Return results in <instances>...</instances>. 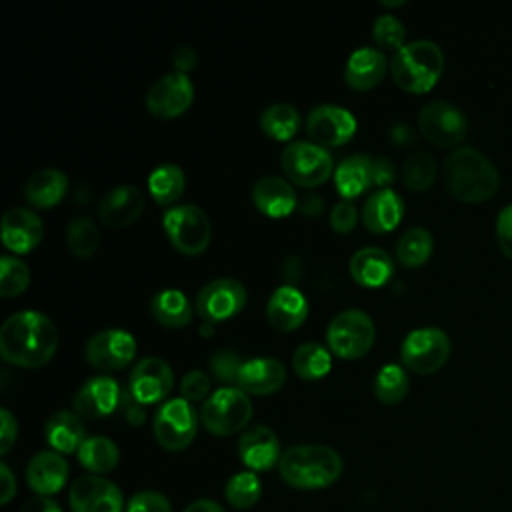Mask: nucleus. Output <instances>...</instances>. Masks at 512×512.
Returning <instances> with one entry per match:
<instances>
[{"label":"nucleus","instance_id":"nucleus-22","mask_svg":"<svg viewBox=\"0 0 512 512\" xmlns=\"http://www.w3.org/2000/svg\"><path fill=\"white\" fill-rule=\"evenodd\" d=\"M308 318V300L292 284L276 288L266 304V320L278 332H292Z\"/></svg>","mask_w":512,"mask_h":512},{"label":"nucleus","instance_id":"nucleus-49","mask_svg":"<svg viewBox=\"0 0 512 512\" xmlns=\"http://www.w3.org/2000/svg\"><path fill=\"white\" fill-rule=\"evenodd\" d=\"M0 420H2L0 454L6 456V454L10 452V448L14 446V442H16V436H18V422H16V418L12 416V412L6 410V408L0 410Z\"/></svg>","mask_w":512,"mask_h":512},{"label":"nucleus","instance_id":"nucleus-16","mask_svg":"<svg viewBox=\"0 0 512 512\" xmlns=\"http://www.w3.org/2000/svg\"><path fill=\"white\" fill-rule=\"evenodd\" d=\"M174 388V372L170 364L158 356L142 358L130 372L128 392L132 398L142 404H156L166 402V396Z\"/></svg>","mask_w":512,"mask_h":512},{"label":"nucleus","instance_id":"nucleus-32","mask_svg":"<svg viewBox=\"0 0 512 512\" xmlns=\"http://www.w3.org/2000/svg\"><path fill=\"white\" fill-rule=\"evenodd\" d=\"M150 314L164 328H184L192 320V304L182 290L166 288L150 300Z\"/></svg>","mask_w":512,"mask_h":512},{"label":"nucleus","instance_id":"nucleus-28","mask_svg":"<svg viewBox=\"0 0 512 512\" xmlns=\"http://www.w3.org/2000/svg\"><path fill=\"white\" fill-rule=\"evenodd\" d=\"M352 280L362 288H380L394 274V260L388 252L376 246H366L354 252L348 264Z\"/></svg>","mask_w":512,"mask_h":512},{"label":"nucleus","instance_id":"nucleus-29","mask_svg":"<svg viewBox=\"0 0 512 512\" xmlns=\"http://www.w3.org/2000/svg\"><path fill=\"white\" fill-rule=\"evenodd\" d=\"M44 438L48 446L58 454L78 452V448L86 440L82 418L70 410L54 412L44 424Z\"/></svg>","mask_w":512,"mask_h":512},{"label":"nucleus","instance_id":"nucleus-37","mask_svg":"<svg viewBox=\"0 0 512 512\" xmlns=\"http://www.w3.org/2000/svg\"><path fill=\"white\" fill-rule=\"evenodd\" d=\"M432 248V234L422 226H412L400 236L396 244V258L404 268H418L430 258Z\"/></svg>","mask_w":512,"mask_h":512},{"label":"nucleus","instance_id":"nucleus-45","mask_svg":"<svg viewBox=\"0 0 512 512\" xmlns=\"http://www.w3.org/2000/svg\"><path fill=\"white\" fill-rule=\"evenodd\" d=\"M180 394L184 400H188L190 404L200 402L206 398H210V378L204 370H190L184 374V378L180 380Z\"/></svg>","mask_w":512,"mask_h":512},{"label":"nucleus","instance_id":"nucleus-12","mask_svg":"<svg viewBox=\"0 0 512 512\" xmlns=\"http://www.w3.org/2000/svg\"><path fill=\"white\" fill-rule=\"evenodd\" d=\"M246 302H248V292L240 280L216 278L200 288V292L196 294L194 306L202 322L218 324L240 314Z\"/></svg>","mask_w":512,"mask_h":512},{"label":"nucleus","instance_id":"nucleus-11","mask_svg":"<svg viewBox=\"0 0 512 512\" xmlns=\"http://www.w3.org/2000/svg\"><path fill=\"white\" fill-rule=\"evenodd\" d=\"M418 130L430 144L450 148L464 140L468 120L456 104L448 100H432L418 112Z\"/></svg>","mask_w":512,"mask_h":512},{"label":"nucleus","instance_id":"nucleus-10","mask_svg":"<svg viewBox=\"0 0 512 512\" xmlns=\"http://www.w3.org/2000/svg\"><path fill=\"white\" fill-rule=\"evenodd\" d=\"M450 348V338L442 328L424 326L406 334L400 346V358L408 370L432 374L446 364Z\"/></svg>","mask_w":512,"mask_h":512},{"label":"nucleus","instance_id":"nucleus-57","mask_svg":"<svg viewBox=\"0 0 512 512\" xmlns=\"http://www.w3.org/2000/svg\"><path fill=\"white\" fill-rule=\"evenodd\" d=\"M390 136H392V140H394L398 146H406V144H410V142L414 140V132H412V128L406 126V124H396V126L392 128Z\"/></svg>","mask_w":512,"mask_h":512},{"label":"nucleus","instance_id":"nucleus-54","mask_svg":"<svg viewBox=\"0 0 512 512\" xmlns=\"http://www.w3.org/2000/svg\"><path fill=\"white\" fill-rule=\"evenodd\" d=\"M20 512H62V508L48 496H36L32 500H28Z\"/></svg>","mask_w":512,"mask_h":512},{"label":"nucleus","instance_id":"nucleus-52","mask_svg":"<svg viewBox=\"0 0 512 512\" xmlns=\"http://www.w3.org/2000/svg\"><path fill=\"white\" fill-rule=\"evenodd\" d=\"M0 478H2V496H0V502L2 506H6L14 494H16V478L12 474V470L8 468V464H0Z\"/></svg>","mask_w":512,"mask_h":512},{"label":"nucleus","instance_id":"nucleus-4","mask_svg":"<svg viewBox=\"0 0 512 512\" xmlns=\"http://www.w3.org/2000/svg\"><path fill=\"white\" fill-rule=\"evenodd\" d=\"M444 70L442 48L432 40H414L394 52L390 74L398 88L410 94H424L436 86Z\"/></svg>","mask_w":512,"mask_h":512},{"label":"nucleus","instance_id":"nucleus-6","mask_svg":"<svg viewBox=\"0 0 512 512\" xmlns=\"http://www.w3.org/2000/svg\"><path fill=\"white\" fill-rule=\"evenodd\" d=\"M376 340V326L362 310H344L336 314L326 328L328 350L342 360H358L366 356Z\"/></svg>","mask_w":512,"mask_h":512},{"label":"nucleus","instance_id":"nucleus-30","mask_svg":"<svg viewBox=\"0 0 512 512\" xmlns=\"http://www.w3.org/2000/svg\"><path fill=\"white\" fill-rule=\"evenodd\" d=\"M68 192V178L56 168H42L34 172L24 184V198L40 210L58 206Z\"/></svg>","mask_w":512,"mask_h":512},{"label":"nucleus","instance_id":"nucleus-44","mask_svg":"<svg viewBox=\"0 0 512 512\" xmlns=\"http://www.w3.org/2000/svg\"><path fill=\"white\" fill-rule=\"evenodd\" d=\"M242 364H244V360L232 350H218L208 360V366H210L212 374L220 382H226V384H238Z\"/></svg>","mask_w":512,"mask_h":512},{"label":"nucleus","instance_id":"nucleus-26","mask_svg":"<svg viewBox=\"0 0 512 512\" xmlns=\"http://www.w3.org/2000/svg\"><path fill=\"white\" fill-rule=\"evenodd\" d=\"M286 382V368L276 358L244 360L238 376V388L246 394L268 396L278 392Z\"/></svg>","mask_w":512,"mask_h":512},{"label":"nucleus","instance_id":"nucleus-24","mask_svg":"<svg viewBox=\"0 0 512 512\" xmlns=\"http://www.w3.org/2000/svg\"><path fill=\"white\" fill-rule=\"evenodd\" d=\"M252 202L268 218H284L298 208L292 184L280 176H262L252 186Z\"/></svg>","mask_w":512,"mask_h":512},{"label":"nucleus","instance_id":"nucleus-35","mask_svg":"<svg viewBox=\"0 0 512 512\" xmlns=\"http://www.w3.org/2000/svg\"><path fill=\"white\" fill-rule=\"evenodd\" d=\"M292 368L302 380H320L332 368V352L318 342H304L292 354Z\"/></svg>","mask_w":512,"mask_h":512},{"label":"nucleus","instance_id":"nucleus-7","mask_svg":"<svg viewBox=\"0 0 512 512\" xmlns=\"http://www.w3.org/2000/svg\"><path fill=\"white\" fill-rule=\"evenodd\" d=\"M252 412L254 408L246 392L234 386H224L212 392L202 404L200 422L214 436H232L248 426Z\"/></svg>","mask_w":512,"mask_h":512},{"label":"nucleus","instance_id":"nucleus-41","mask_svg":"<svg viewBox=\"0 0 512 512\" xmlns=\"http://www.w3.org/2000/svg\"><path fill=\"white\" fill-rule=\"evenodd\" d=\"M436 180V160L428 152H414L402 166V182L410 192H424Z\"/></svg>","mask_w":512,"mask_h":512},{"label":"nucleus","instance_id":"nucleus-39","mask_svg":"<svg viewBox=\"0 0 512 512\" xmlns=\"http://www.w3.org/2000/svg\"><path fill=\"white\" fill-rule=\"evenodd\" d=\"M408 386L410 380L406 370L398 364H386L378 370L374 378V396L382 404H398L406 398Z\"/></svg>","mask_w":512,"mask_h":512},{"label":"nucleus","instance_id":"nucleus-36","mask_svg":"<svg viewBox=\"0 0 512 512\" xmlns=\"http://www.w3.org/2000/svg\"><path fill=\"white\" fill-rule=\"evenodd\" d=\"M300 124H302L300 112L292 104H284V102L268 106L260 116L262 132L276 142H288L290 138H294Z\"/></svg>","mask_w":512,"mask_h":512},{"label":"nucleus","instance_id":"nucleus-5","mask_svg":"<svg viewBox=\"0 0 512 512\" xmlns=\"http://www.w3.org/2000/svg\"><path fill=\"white\" fill-rule=\"evenodd\" d=\"M162 228L172 248L184 256H200L212 238L208 214L196 204H178L164 212Z\"/></svg>","mask_w":512,"mask_h":512},{"label":"nucleus","instance_id":"nucleus-13","mask_svg":"<svg viewBox=\"0 0 512 512\" xmlns=\"http://www.w3.org/2000/svg\"><path fill=\"white\" fill-rule=\"evenodd\" d=\"M146 108L152 116L172 120L182 116L194 102V84L188 74L170 72L158 78L146 92Z\"/></svg>","mask_w":512,"mask_h":512},{"label":"nucleus","instance_id":"nucleus-17","mask_svg":"<svg viewBox=\"0 0 512 512\" xmlns=\"http://www.w3.org/2000/svg\"><path fill=\"white\" fill-rule=\"evenodd\" d=\"M68 502L72 512H122V490L108 478L84 474L74 480Z\"/></svg>","mask_w":512,"mask_h":512},{"label":"nucleus","instance_id":"nucleus-38","mask_svg":"<svg viewBox=\"0 0 512 512\" xmlns=\"http://www.w3.org/2000/svg\"><path fill=\"white\" fill-rule=\"evenodd\" d=\"M66 244L76 258H90L100 246V230L88 216H76L66 226Z\"/></svg>","mask_w":512,"mask_h":512},{"label":"nucleus","instance_id":"nucleus-21","mask_svg":"<svg viewBox=\"0 0 512 512\" xmlns=\"http://www.w3.org/2000/svg\"><path fill=\"white\" fill-rule=\"evenodd\" d=\"M44 236L40 216L28 208H10L2 218V242L14 254L32 252Z\"/></svg>","mask_w":512,"mask_h":512},{"label":"nucleus","instance_id":"nucleus-20","mask_svg":"<svg viewBox=\"0 0 512 512\" xmlns=\"http://www.w3.org/2000/svg\"><path fill=\"white\" fill-rule=\"evenodd\" d=\"M238 456L250 472H266L282 458L276 432L264 424H256L242 432L238 440Z\"/></svg>","mask_w":512,"mask_h":512},{"label":"nucleus","instance_id":"nucleus-25","mask_svg":"<svg viewBox=\"0 0 512 512\" xmlns=\"http://www.w3.org/2000/svg\"><path fill=\"white\" fill-rule=\"evenodd\" d=\"M388 70V60L378 48H358L348 56L344 68V82L356 92H368L376 88Z\"/></svg>","mask_w":512,"mask_h":512},{"label":"nucleus","instance_id":"nucleus-46","mask_svg":"<svg viewBox=\"0 0 512 512\" xmlns=\"http://www.w3.org/2000/svg\"><path fill=\"white\" fill-rule=\"evenodd\" d=\"M126 512H172V506L164 494L156 490H142L128 500Z\"/></svg>","mask_w":512,"mask_h":512},{"label":"nucleus","instance_id":"nucleus-43","mask_svg":"<svg viewBox=\"0 0 512 512\" xmlns=\"http://www.w3.org/2000/svg\"><path fill=\"white\" fill-rule=\"evenodd\" d=\"M372 38H374L378 48L398 52L406 44L404 42L406 40V28L396 16L382 14V16L376 18V22L372 26Z\"/></svg>","mask_w":512,"mask_h":512},{"label":"nucleus","instance_id":"nucleus-15","mask_svg":"<svg viewBox=\"0 0 512 512\" xmlns=\"http://www.w3.org/2000/svg\"><path fill=\"white\" fill-rule=\"evenodd\" d=\"M86 362L100 372H116L126 368L136 356V340L122 328L102 330L86 342Z\"/></svg>","mask_w":512,"mask_h":512},{"label":"nucleus","instance_id":"nucleus-33","mask_svg":"<svg viewBox=\"0 0 512 512\" xmlns=\"http://www.w3.org/2000/svg\"><path fill=\"white\" fill-rule=\"evenodd\" d=\"M78 462L96 476H104L118 466L120 450L116 442L106 436H88L76 452Z\"/></svg>","mask_w":512,"mask_h":512},{"label":"nucleus","instance_id":"nucleus-42","mask_svg":"<svg viewBox=\"0 0 512 512\" xmlns=\"http://www.w3.org/2000/svg\"><path fill=\"white\" fill-rule=\"evenodd\" d=\"M30 284V270L18 256L4 254L0 258V296L14 298L20 296Z\"/></svg>","mask_w":512,"mask_h":512},{"label":"nucleus","instance_id":"nucleus-34","mask_svg":"<svg viewBox=\"0 0 512 512\" xmlns=\"http://www.w3.org/2000/svg\"><path fill=\"white\" fill-rule=\"evenodd\" d=\"M186 178L180 166L160 164L148 176V192L160 206H172L184 192Z\"/></svg>","mask_w":512,"mask_h":512},{"label":"nucleus","instance_id":"nucleus-27","mask_svg":"<svg viewBox=\"0 0 512 512\" xmlns=\"http://www.w3.org/2000/svg\"><path fill=\"white\" fill-rule=\"evenodd\" d=\"M404 218V200L390 188L376 190L362 208V224L372 234L392 232Z\"/></svg>","mask_w":512,"mask_h":512},{"label":"nucleus","instance_id":"nucleus-47","mask_svg":"<svg viewBox=\"0 0 512 512\" xmlns=\"http://www.w3.org/2000/svg\"><path fill=\"white\" fill-rule=\"evenodd\" d=\"M356 220H358V212L354 208L352 202L348 200H342L338 202L332 210H330V226L334 232L338 234H348L354 230L356 226Z\"/></svg>","mask_w":512,"mask_h":512},{"label":"nucleus","instance_id":"nucleus-1","mask_svg":"<svg viewBox=\"0 0 512 512\" xmlns=\"http://www.w3.org/2000/svg\"><path fill=\"white\" fill-rule=\"evenodd\" d=\"M58 350L54 322L36 310L10 314L0 328V356L18 368H42Z\"/></svg>","mask_w":512,"mask_h":512},{"label":"nucleus","instance_id":"nucleus-9","mask_svg":"<svg viewBox=\"0 0 512 512\" xmlns=\"http://www.w3.org/2000/svg\"><path fill=\"white\" fill-rule=\"evenodd\" d=\"M198 418L194 406L182 396L162 402L152 422L156 442L170 452L188 448L196 438Z\"/></svg>","mask_w":512,"mask_h":512},{"label":"nucleus","instance_id":"nucleus-48","mask_svg":"<svg viewBox=\"0 0 512 512\" xmlns=\"http://www.w3.org/2000/svg\"><path fill=\"white\" fill-rule=\"evenodd\" d=\"M496 240L504 256L512 258V204H506L496 216Z\"/></svg>","mask_w":512,"mask_h":512},{"label":"nucleus","instance_id":"nucleus-53","mask_svg":"<svg viewBox=\"0 0 512 512\" xmlns=\"http://www.w3.org/2000/svg\"><path fill=\"white\" fill-rule=\"evenodd\" d=\"M172 62H174L176 72L186 74L188 70H192V68L196 66V52H194L192 48H188V46H182V48H178V50L174 52Z\"/></svg>","mask_w":512,"mask_h":512},{"label":"nucleus","instance_id":"nucleus-51","mask_svg":"<svg viewBox=\"0 0 512 512\" xmlns=\"http://www.w3.org/2000/svg\"><path fill=\"white\" fill-rule=\"evenodd\" d=\"M120 408L124 410V418L128 420V424L132 426H140L144 420H146V410L142 404H138L132 394L128 390H124V396H122V404Z\"/></svg>","mask_w":512,"mask_h":512},{"label":"nucleus","instance_id":"nucleus-19","mask_svg":"<svg viewBox=\"0 0 512 512\" xmlns=\"http://www.w3.org/2000/svg\"><path fill=\"white\" fill-rule=\"evenodd\" d=\"M144 212V194L138 186L122 184L108 190L98 202V220L108 228L132 226Z\"/></svg>","mask_w":512,"mask_h":512},{"label":"nucleus","instance_id":"nucleus-56","mask_svg":"<svg viewBox=\"0 0 512 512\" xmlns=\"http://www.w3.org/2000/svg\"><path fill=\"white\" fill-rule=\"evenodd\" d=\"M182 512H224V508L214 500L200 498V500H194L192 504H188Z\"/></svg>","mask_w":512,"mask_h":512},{"label":"nucleus","instance_id":"nucleus-8","mask_svg":"<svg viewBox=\"0 0 512 512\" xmlns=\"http://www.w3.org/2000/svg\"><path fill=\"white\" fill-rule=\"evenodd\" d=\"M280 166L288 182L302 188H316L324 184L334 172L330 152L312 142H292L282 150Z\"/></svg>","mask_w":512,"mask_h":512},{"label":"nucleus","instance_id":"nucleus-23","mask_svg":"<svg viewBox=\"0 0 512 512\" xmlns=\"http://www.w3.org/2000/svg\"><path fill=\"white\" fill-rule=\"evenodd\" d=\"M68 480V462L54 450H42L26 466V482L38 496L58 494Z\"/></svg>","mask_w":512,"mask_h":512},{"label":"nucleus","instance_id":"nucleus-2","mask_svg":"<svg viewBox=\"0 0 512 512\" xmlns=\"http://www.w3.org/2000/svg\"><path fill=\"white\" fill-rule=\"evenodd\" d=\"M446 192L460 202H484L500 186V174L494 162L472 146H460L450 152L442 166Z\"/></svg>","mask_w":512,"mask_h":512},{"label":"nucleus","instance_id":"nucleus-3","mask_svg":"<svg viewBox=\"0 0 512 512\" xmlns=\"http://www.w3.org/2000/svg\"><path fill=\"white\" fill-rule=\"evenodd\" d=\"M340 454L320 444H300L282 452L278 472L296 490H320L334 484L342 474Z\"/></svg>","mask_w":512,"mask_h":512},{"label":"nucleus","instance_id":"nucleus-31","mask_svg":"<svg viewBox=\"0 0 512 512\" xmlns=\"http://www.w3.org/2000/svg\"><path fill=\"white\" fill-rule=\"evenodd\" d=\"M336 190L344 200L358 198L372 186V160L362 154L344 158L334 172Z\"/></svg>","mask_w":512,"mask_h":512},{"label":"nucleus","instance_id":"nucleus-18","mask_svg":"<svg viewBox=\"0 0 512 512\" xmlns=\"http://www.w3.org/2000/svg\"><path fill=\"white\" fill-rule=\"evenodd\" d=\"M124 390L110 376H94L86 380L74 394V412L80 418H104L116 412L122 404Z\"/></svg>","mask_w":512,"mask_h":512},{"label":"nucleus","instance_id":"nucleus-58","mask_svg":"<svg viewBox=\"0 0 512 512\" xmlns=\"http://www.w3.org/2000/svg\"><path fill=\"white\" fill-rule=\"evenodd\" d=\"M404 2H382V6H402Z\"/></svg>","mask_w":512,"mask_h":512},{"label":"nucleus","instance_id":"nucleus-40","mask_svg":"<svg viewBox=\"0 0 512 512\" xmlns=\"http://www.w3.org/2000/svg\"><path fill=\"white\" fill-rule=\"evenodd\" d=\"M262 494V484L260 478L256 476V472L244 470V472H236L224 488V496L226 502L238 510H248L252 508Z\"/></svg>","mask_w":512,"mask_h":512},{"label":"nucleus","instance_id":"nucleus-55","mask_svg":"<svg viewBox=\"0 0 512 512\" xmlns=\"http://www.w3.org/2000/svg\"><path fill=\"white\" fill-rule=\"evenodd\" d=\"M322 208H324V200H322L320 196H316V194H308V196L300 202V212H302L304 216H310V218L322 214Z\"/></svg>","mask_w":512,"mask_h":512},{"label":"nucleus","instance_id":"nucleus-50","mask_svg":"<svg viewBox=\"0 0 512 512\" xmlns=\"http://www.w3.org/2000/svg\"><path fill=\"white\" fill-rule=\"evenodd\" d=\"M394 176H396V170L392 160L388 158L372 160V186H378L380 190L388 188L394 182Z\"/></svg>","mask_w":512,"mask_h":512},{"label":"nucleus","instance_id":"nucleus-14","mask_svg":"<svg viewBox=\"0 0 512 512\" xmlns=\"http://www.w3.org/2000/svg\"><path fill=\"white\" fill-rule=\"evenodd\" d=\"M306 132L312 144L322 148L344 146L356 134V118L336 104L314 106L306 116Z\"/></svg>","mask_w":512,"mask_h":512}]
</instances>
